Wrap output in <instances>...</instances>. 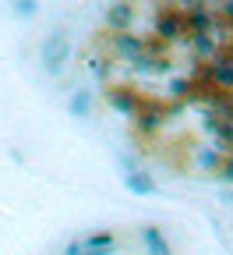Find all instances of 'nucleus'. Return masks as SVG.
I'll use <instances>...</instances> for the list:
<instances>
[{"instance_id":"f257e3e1","label":"nucleus","mask_w":233,"mask_h":255,"mask_svg":"<svg viewBox=\"0 0 233 255\" xmlns=\"http://www.w3.org/2000/svg\"><path fill=\"white\" fill-rule=\"evenodd\" d=\"M212 82L223 89H233V64H212Z\"/></svg>"},{"instance_id":"39448f33","label":"nucleus","mask_w":233,"mask_h":255,"mask_svg":"<svg viewBox=\"0 0 233 255\" xmlns=\"http://www.w3.org/2000/svg\"><path fill=\"white\" fill-rule=\"evenodd\" d=\"M226 14H230V18H233V4H226Z\"/></svg>"},{"instance_id":"20e7f679","label":"nucleus","mask_w":233,"mask_h":255,"mask_svg":"<svg viewBox=\"0 0 233 255\" xmlns=\"http://www.w3.org/2000/svg\"><path fill=\"white\" fill-rule=\"evenodd\" d=\"M120 50H131V53H138V43L131 39V36H120Z\"/></svg>"},{"instance_id":"7ed1b4c3","label":"nucleus","mask_w":233,"mask_h":255,"mask_svg":"<svg viewBox=\"0 0 233 255\" xmlns=\"http://www.w3.org/2000/svg\"><path fill=\"white\" fill-rule=\"evenodd\" d=\"M127 18H131V7H113V14H110V21H117V25L127 21Z\"/></svg>"},{"instance_id":"f03ea898","label":"nucleus","mask_w":233,"mask_h":255,"mask_svg":"<svg viewBox=\"0 0 233 255\" xmlns=\"http://www.w3.org/2000/svg\"><path fill=\"white\" fill-rule=\"evenodd\" d=\"M155 25H159L162 36H177V28H180V14H162V18H155Z\"/></svg>"}]
</instances>
